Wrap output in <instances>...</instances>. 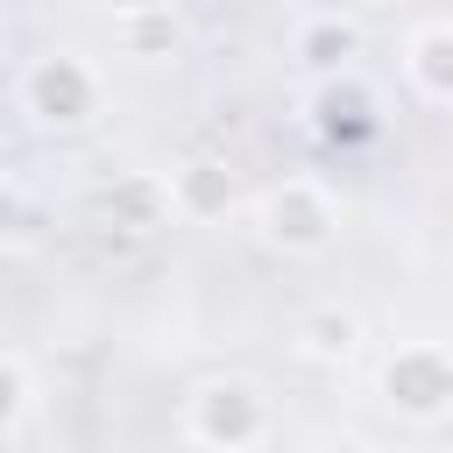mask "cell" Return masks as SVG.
I'll use <instances>...</instances> for the list:
<instances>
[{
    "instance_id": "cell-6",
    "label": "cell",
    "mask_w": 453,
    "mask_h": 453,
    "mask_svg": "<svg viewBox=\"0 0 453 453\" xmlns=\"http://www.w3.org/2000/svg\"><path fill=\"white\" fill-rule=\"evenodd\" d=\"M411 85L439 106H453V28H418L411 35Z\"/></svg>"
},
{
    "instance_id": "cell-9",
    "label": "cell",
    "mask_w": 453,
    "mask_h": 453,
    "mask_svg": "<svg viewBox=\"0 0 453 453\" xmlns=\"http://www.w3.org/2000/svg\"><path fill=\"white\" fill-rule=\"evenodd\" d=\"M354 340H361V326H354V311H311L304 319V347L311 354H354Z\"/></svg>"
},
{
    "instance_id": "cell-3",
    "label": "cell",
    "mask_w": 453,
    "mask_h": 453,
    "mask_svg": "<svg viewBox=\"0 0 453 453\" xmlns=\"http://www.w3.org/2000/svg\"><path fill=\"white\" fill-rule=\"evenodd\" d=\"M382 389H389V403H403V411L432 418V411H446V403H453V354H446V347H432V340H411V347H396V354H389Z\"/></svg>"
},
{
    "instance_id": "cell-10",
    "label": "cell",
    "mask_w": 453,
    "mask_h": 453,
    "mask_svg": "<svg viewBox=\"0 0 453 453\" xmlns=\"http://www.w3.org/2000/svg\"><path fill=\"white\" fill-rule=\"evenodd\" d=\"M21 403H28V368H21L14 354H0V425H7Z\"/></svg>"
},
{
    "instance_id": "cell-8",
    "label": "cell",
    "mask_w": 453,
    "mask_h": 453,
    "mask_svg": "<svg viewBox=\"0 0 453 453\" xmlns=\"http://www.w3.org/2000/svg\"><path fill=\"white\" fill-rule=\"evenodd\" d=\"M297 50H304L311 64H347V57L361 50V35H354V21H311V28L297 35Z\"/></svg>"
},
{
    "instance_id": "cell-11",
    "label": "cell",
    "mask_w": 453,
    "mask_h": 453,
    "mask_svg": "<svg viewBox=\"0 0 453 453\" xmlns=\"http://www.w3.org/2000/svg\"><path fill=\"white\" fill-rule=\"evenodd\" d=\"M113 7H120V14H170L177 0H113Z\"/></svg>"
},
{
    "instance_id": "cell-2",
    "label": "cell",
    "mask_w": 453,
    "mask_h": 453,
    "mask_svg": "<svg viewBox=\"0 0 453 453\" xmlns=\"http://www.w3.org/2000/svg\"><path fill=\"white\" fill-rule=\"evenodd\" d=\"M333 226H340V212H333L326 184H311V177H290V184H276L262 198V234L283 255H319L333 241Z\"/></svg>"
},
{
    "instance_id": "cell-7",
    "label": "cell",
    "mask_w": 453,
    "mask_h": 453,
    "mask_svg": "<svg viewBox=\"0 0 453 453\" xmlns=\"http://www.w3.org/2000/svg\"><path fill=\"white\" fill-rule=\"evenodd\" d=\"M170 198H177V212H191V219H219V212L234 205V177H226L219 163H184V170L170 177Z\"/></svg>"
},
{
    "instance_id": "cell-4",
    "label": "cell",
    "mask_w": 453,
    "mask_h": 453,
    "mask_svg": "<svg viewBox=\"0 0 453 453\" xmlns=\"http://www.w3.org/2000/svg\"><path fill=\"white\" fill-rule=\"evenodd\" d=\"M191 439H226V446H248L262 439V396L248 382H205L191 396Z\"/></svg>"
},
{
    "instance_id": "cell-12",
    "label": "cell",
    "mask_w": 453,
    "mask_h": 453,
    "mask_svg": "<svg viewBox=\"0 0 453 453\" xmlns=\"http://www.w3.org/2000/svg\"><path fill=\"white\" fill-rule=\"evenodd\" d=\"M7 212H14V198H7V184H0V219H7Z\"/></svg>"
},
{
    "instance_id": "cell-1",
    "label": "cell",
    "mask_w": 453,
    "mask_h": 453,
    "mask_svg": "<svg viewBox=\"0 0 453 453\" xmlns=\"http://www.w3.org/2000/svg\"><path fill=\"white\" fill-rule=\"evenodd\" d=\"M21 106L42 127H85L99 113V78L78 57H35L28 78H21Z\"/></svg>"
},
{
    "instance_id": "cell-5",
    "label": "cell",
    "mask_w": 453,
    "mask_h": 453,
    "mask_svg": "<svg viewBox=\"0 0 453 453\" xmlns=\"http://www.w3.org/2000/svg\"><path fill=\"white\" fill-rule=\"evenodd\" d=\"M177 212V198H170V177H149V170H134V177H120L113 191H106V219L113 226H127V234H149V226H163Z\"/></svg>"
}]
</instances>
